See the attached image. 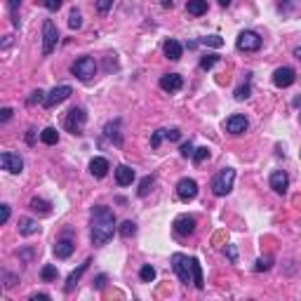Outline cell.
Listing matches in <instances>:
<instances>
[{
	"label": "cell",
	"instance_id": "32",
	"mask_svg": "<svg viewBox=\"0 0 301 301\" xmlns=\"http://www.w3.org/2000/svg\"><path fill=\"white\" fill-rule=\"evenodd\" d=\"M216 62H219V57L216 54H205L203 59H200V68H203V71H209V68L216 66Z\"/></svg>",
	"mask_w": 301,
	"mask_h": 301
},
{
	"label": "cell",
	"instance_id": "14",
	"mask_svg": "<svg viewBox=\"0 0 301 301\" xmlns=\"http://www.w3.org/2000/svg\"><path fill=\"white\" fill-rule=\"evenodd\" d=\"M270 188L276 190V193H280V196H285L289 188V177L283 172V170H276V172L270 174Z\"/></svg>",
	"mask_w": 301,
	"mask_h": 301
},
{
	"label": "cell",
	"instance_id": "40",
	"mask_svg": "<svg viewBox=\"0 0 301 301\" xmlns=\"http://www.w3.org/2000/svg\"><path fill=\"white\" fill-rule=\"evenodd\" d=\"M162 139H165V129H158V132H153V136H151V146L158 148L160 144H162Z\"/></svg>",
	"mask_w": 301,
	"mask_h": 301
},
{
	"label": "cell",
	"instance_id": "45",
	"mask_svg": "<svg viewBox=\"0 0 301 301\" xmlns=\"http://www.w3.org/2000/svg\"><path fill=\"white\" fill-rule=\"evenodd\" d=\"M10 118H12V108H3V111H0V120H3V123H7Z\"/></svg>",
	"mask_w": 301,
	"mask_h": 301
},
{
	"label": "cell",
	"instance_id": "30",
	"mask_svg": "<svg viewBox=\"0 0 301 301\" xmlns=\"http://www.w3.org/2000/svg\"><path fill=\"white\" fill-rule=\"evenodd\" d=\"M207 158H209V148L207 146H200V148H196V151H193V162H196V165L205 162Z\"/></svg>",
	"mask_w": 301,
	"mask_h": 301
},
{
	"label": "cell",
	"instance_id": "33",
	"mask_svg": "<svg viewBox=\"0 0 301 301\" xmlns=\"http://www.w3.org/2000/svg\"><path fill=\"white\" fill-rule=\"evenodd\" d=\"M19 5H21V0H7V10H10V14H12V24L14 26H19V14H17Z\"/></svg>",
	"mask_w": 301,
	"mask_h": 301
},
{
	"label": "cell",
	"instance_id": "1",
	"mask_svg": "<svg viewBox=\"0 0 301 301\" xmlns=\"http://www.w3.org/2000/svg\"><path fill=\"white\" fill-rule=\"evenodd\" d=\"M116 228H118L116 226V216H113L111 209L104 207V205L94 207V212H92V233H90L92 245H97V247L106 245V242L113 238Z\"/></svg>",
	"mask_w": 301,
	"mask_h": 301
},
{
	"label": "cell",
	"instance_id": "5",
	"mask_svg": "<svg viewBox=\"0 0 301 301\" xmlns=\"http://www.w3.org/2000/svg\"><path fill=\"white\" fill-rule=\"evenodd\" d=\"M172 268L177 273V278L181 280L184 285L193 283V273H190V259L184 257V254H172Z\"/></svg>",
	"mask_w": 301,
	"mask_h": 301
},
{
	"label": "cell",
	"instance_id": "17",
	"mask_svg": "<svg viewBox=\"0 0 301 301\" xmlns=\"http://www.w3.org/2000/svg\"><path fill=\"white\" fill-rule=\"evenodd\" d=\"M134 177L136 174L129 165H118L116 167V184L118 186H129L132 181H134Z\"/></svg>",
	"mask_w": 301,
	"mask_h": 301
},
{
	"label": "cell",
	"instance_id": "44",
	"mask_svg": "<svg viewBox=\"0 0 301 301\" xmlns=\"http://www.w3.org/2000/svg\"><path fill=\"white\" fill-rule=\"evenodd\" d=\"M226 257L231 259V264H238V250H235L233 245H228V247H226Z\"/></svg>",
	"mask_w": 301,
	"mask_h": 301
},
{
	"label": "cell",
	"instance_id": "13",
	"mask_svg": "<svg viewBox=\"0 0 301 301\" xmlns=\"http://www.w3.org/2000/svg\"><path fill=\"white\" fill-rule=\"evenodd\" d=\"M224 127H226L228 134H242V132H247L250 123H247V118H245V116H240V113H233L231 118H226Z\"/></svg>",
	"mask_w": 301,
	"mask_h": 301
},
{
	"label": "cell",
	"instance_id": "31",
	"mask_svg": "<svg viewBox=\"0 0 301 301\" xmlns=\"http://www.w3.org/2000/svg\"><path fill=\"white\" fill-rule=\"evenodd\" d=\"M151 186H153V177H144L142 184H139V190H136V196L139 198H146L148 190H151Z\"/></svg>",
	"mask_w": 301,
	"mask_h": 301
},
{
	"label": "cell",
	"instance_id": "35",
	"mask_svg": "<svg viewBox=\"0 0 301 301\" xmlns=\"http://www.w3.org/2000/svg\"><path fill=\"white\" fill-rule=\"evenodd\" d=\"M198 45H209V47H222V45H224V40H222L219 36H207V38H203V40H200Z\"/></svg>",
	"mask_w": 301,
	"mask_h": 301
},
{
	"label": "cell",
	"instance_id": "25",
	"mask_svg": "<svg viewBox=\"0 0 301 301\" xmlns=\"http://www.w3.org/2000/svg\"><path fill=\"white\" fill-rule=\"evenodd\" d=\"M29 207H31L33 212H38V214H49V212H52V203H47L43 198H33L31 203H29Z\"/></svg>",
	"mask_w": 301,
	"mask_h": 301
},
{
	"label": "cell",
	"instance_id": "3",
	"mask_svg": "<svg viewBox=\"0 0 301 301\" xmlns=\"http://www.w3.org/2000/svg\"><path fill=\"white\" fill-rule=\"evenodd\" d=\"M71 73L87 83V80H92L97 75V62H94L92 57H80L78 62L71 66Z\"/></svg>",
	"mask_w": 301,
	"mask_h": 301
},
{
	"label": "cell",
	"instance_id": "42",
	"mask_svg": "<svg viewBox=\"0 0 301 301\" xmlns=\"http://www.w3.org/2000/svg\"><path fill=\"white\" fill-rule=\"evenodd\" d=\"M165 139L167 142H179V139H181V132H179V129H165Z\"/></svg>",
	"mask_w": 301,
	"mask_h": 301
},
{
	"label": "cell",
	"instance_id": "51",
	"mask_svg": "<svg viewBox=\"0 0 301 301\" xmlns=\"http://www.w3.org/2000/svg\"><path fill=\"white\" fill-rule=\"evenodd\" d=\"M294 57H296V59H299V62H301V47H296V49H294Z\"/></svg>",
	"mask_w": 301,
	"mask_h": 301
},
{
	"label": "cell",
	"instance_id": "12",
	"mask_svg": "<svg viewBox=\"0 0 301 301\" xmlns=\"http://www.w3.org/2000/svg\"><path fill=\"white\" fill-rule=\"evenodd\" d=\"M0 165H3V170L10 174H21V170H24V160L19 158L17 153H3L0 155Z\"/></svg>",
	"mask_w": 301,
	"mask_h": 301
},
{
	"label": "cell",
	"instance_id": "20",
	"mask_svg": "<svg viewBox=\"0 0 301 301\" xmlns=\"http://www.w3.org/2000/svg\"><path fill=\"white\" fill-rule=\"evenodd\" d=\"M90 172H92V177L104 179L106 174H108V160L106 158H92V162H90Z\"/></svg>",
	"mask_w": 301,
	"mask_h": 301
},
{
	"label": "cell",
	"instance_id": "34",
	"mask_svg": "<svg viewBox=\"0 0 301 301\" xmlns=\"http://www.w3.org/2000/svg\"><path fill=\"white\" fill-rule=\"evenodd\" d=\"M40 278H43L45 283H49V280H57V266H43V270H40Z\"/></svg>",
	"mask_w": 301,
	"mask_h": 301
},
{
	"label": "cell",
	"instance_id": "11",
	"mask_svg": "<svg viewBox=\"0 0 301 301\" xmlns=\"http://www.w3.org/2000/svg\"><path fill=\"white\" fill-rule=\"evenodd\" d=\"M294 80H296V73H294V68H289V66H280V68H276V73H273V85L280 87V90L294 85Z\"/></svg>",
	"mask_w": 301,
	"mask_h": 301
},
{
	"label": "cell",
	"instance_id": "8",
	"mask_svg": "<svg viewBox=\"0 0 301 301\" xmlns=\"http://www.w3.org/2000/svg\"><path fill=\"white\" fill-rule=\"evenodd\" d=\"M235 47H238L240 52H257V49L261 47V38L254 31H242L238 36V40H235Z\"/></svg>",
	"mask_w": 301,
	"mask_h": 301
},
{
	"label": "cell",
	"instance_id": "19",
	"mask_svg": "<svg viewBox=\"0 0 301 301\" xmlns=\"http://www.w3.org/2000/svg\"><path fill=\"white\" fill-rule=\"evenodd\" d=\"M162 49H165V57L170 59V62H179V59H181V54H184V47H181V43H179V40H172V38L167 40Z\"/></svg>",
	"mask_w": 301,
	"mask_h": 301
},
{
	"label": "cell",
	"instance_id": "7",
	"mask_svg": "<svg viewBox=\"0 0 301 301\" xmlns=\"http://www.w3.org/2000/svg\"><path fill=\"white\" fill-rule=\"evenodd\" d=\"M198 196V181L196 179H179V184H177V198L181 200V203H190V200H196Z\"/></svg>",
	"mask_w": 301,
	"mask_h": 301
},
{
	"label": "cell",
	"instance_id": "36",
	"mask_svg": "<svg viewBox=\"0 0 301 301\" xmlns=\"http://www.w3.org/2000/svg\"><path fill=\"white\" fill-rule=\"evenodd\" d=\"M270 266H273V259H270V257H261V259H257V266H254V270H259V273H261V270H268Z\"/></svg>",
	"mask_w": 301,
	"mask_h": 301
},
{
	"label": "cell",
	"instance_id": "21",
	"mask_svg": "<svg viewBox=\"0 0 301 301\" xmlns=\"http://www.w3.org/2000/svg\"><path fill=\"white\" fill-rule=\"evenodd\" d=\"M38 231H40V226H38L36 219H29V216L19 219V233L21 235H36Z\"/></svg>",
	"mask_w": 301,
	"mask_h": 301
},
{
	"label": "cell",
	"instance_id": "2",
	"mask_svg": "<svg viewBox=\"0 0 301 301\" xmlns=\"http://www.w3.org/2000/svg\"><path fill=\"white\" fill-rule=\"evenodd\" d=\"M233 181H235V170L233 167H224L219 174H214V179H212V193L214 196H228L231 193V188H233Z\"/></svg>",
	"mask_w": 301,
	"mask_h": 301
},
{
	"label": "cell",
	"instance_id": "48",
	"mask_svg": "<svg viewBox=\"0 0 301 301\" xmlns=\"http://www.w3.org/2000/svg\"><path fill=\"white\" fill-rule=\"evenodd\" d=\"M26 142L31 144V146L36 144V129H29V134H26Z\"/></svg>",
	"mask_w": 301,
	"mask_h": 301
},
{
	"label": "cell",
	"instance_id": "22",
	"mask_svg": "<svg viewBox=\"0 0 301 301\" xmlns=\"http://www.w3.org/2000/svg\"><path fill=\"white\" fill-rule=\"evenodd\" d=\"M190 273H193V285L198 289L205 287V280H203V268H200V261L196 257H190Z\"/></svg>",
	"mask_w": 301,
	"mask_h": 301
},
{
	"label": "cell",
	"instance_id": "15",
	"mask_svg": "<svg viewBox=\"0 0 301 301\" xmlns=\"http://www.w3.org/2000/svg\"><path fill=\"white\" fill-rule=\"evenodd\" d=\"M184 85V78L179 73H167L160 78V90H165V92H179Z\"/></svg>",
	"mask_w": 301,
	"mask_h": 301
},
{
	"label": "cell",
	"instance_id": "37",
	"mask_svg": "<svg viewBox=\"0 0 301 301\" xmlns=\"http://www.w3.org/2000/svg\"><path fill=\"white\" fill-rule=\"evenodd\" d=\"M250 92H252V87H250V83H245V85H240L238 90H235V99H238V101H242V99L250 97Z\"/></svg>",
	"mask_w": 301,
	"mask_h": 301
},
{
	"label": "cell",
	"instance_id": "9",
	"mask_svg": "<svg viewBox=\"0 0 301 301\" xmlns=\"http://www.w3.org/2000/svg\"><path fill=\"white\" fill-rule=\"evenodd\" d=\"M196 226H198L196 216H190V214H181L174 219V233L181 235V238H188V235L196 233Z\"/></svg>",
	"mask_w": 301,
	"mask_h": 301
},
{
	"label": "cell",
	"instance_id": "4",
	"mask_svg": "<svg viewBox=\"0 0 301 301\" xmlns=\"http://www.w3.org/2000/svg\"><path fill=\"white\" fill-rule=\"evenodd\" d=\"M85 123H87V113L83 108H71L64 118V127L66 132L71 134H83V129H85Z\"/></svg>",
	"mask_w": 301,
	"mask_h": 301
},
{
	"label": "cell",
	"instance_id": "43",
	"mask_svg": "<svg viewBox=\"0 0 301 301\" xmlns=\"http://www.w3.org/2000/svg\"><path fill=\"white\" fill-rule=\"evenodd\" d=\"M193 151H196V148H193V144L190 142L181 144V155H184V158H193Z\"/></svg>",
	"mask_w": 301,
	"mask_h": 301
},
{
	"label": "cell",
	"instance_id": "23",
	"mask_svg": "<svg viewBox=\"0 0 301 301\" xmlns=\"http://www.w3.org/2000/svg\"><path fill=\"white\" fill-rule=\"evenodd\" d=\"M118 127H120V120H116V123H108L104 127V136H108V139H111L116 146H120V144H123V136H120Z\"/></svg>",
	"mask_w": 301,
	"mask_h": 301
},
{
	"label": "cell",
	"instance_id": "27",
	"mask_svg": "<svg viewBox=\"0 0 301 301\" xmlns=\"http://www.w3.org/2000/svg\"><path fill=\"white\" fill-rule=\"evenodd\" d=\"M139 278H142V283H153V280H155V268L151 264L142 266V270H139Z\"/></svg>",
	"mask_w": 301,
	"mask_h": 301
},
{
	"label": "cell",
	"instance_id": "6",
	"mask_svg": "<svg viewBox=\"0 0 301 301\" xmlns=\"http://www.w3.org/2000/svg\"><path fill=\"white\" fill-rule=\"evenodd\" d=\"M57 43H59V31L52 21H45L43 24V57H49L57 49Z\"/></svg>",
	"mask_w": 301,
	"mask_h": 301
},
{
	"label": "cell",
	"instance_id": "29",
	"mask_svg": "<svg viewBox=\"0 0 301 301\" xmlns=\"http://www.w3.org/2000/svg\"><path fill=\"white\" fill-rule=\"evenodd\" d=\"M68 26H71L73 31H78L80 26H83V14H80L78 10H71V14H68Z\"/></svg>",
	"mask_w": 301,
	"mask_h": 301
},
{
	"label": "cell",
	"instance_id": "26",
	"mask_svg": "<svg viewBox=\"0 0 301 301\" xmlns=\"http://www.w3.org/2000/svg\"><path fill=\"white\" fill-rule=\"evenodd\" d=\"M40 142L47 144V146H54V144L59 142V132H57V127H45L43 132H40Z\"/></svg>",
	"mask_w": 301,
	"mask_h": 301
},
{
	"label": "cell",
	"instance_id": "18",
	"mask_svg": "<svg viewBox=\"0 0 301 301\" xmlns=\"http://www.w3.org/2000/svg\"><path fill=\"white\" fill-rule=\"evenodd\" d=\"M75 245H73V240L71 238H62V240H57V245H54V257L57 259H68L71 254H73Z\"/></svg>",
	"mask_w": 301,
	"mask_h": 301
},
{
	"label": "cell",
	"instance_id": "38",
	"mask_svg": "<svg viewBox=\"0 0 301 301\" xmlns=\"http://www.w3.org/2000/svg\"><path fill=\"white\" fill-rule=\"evenodd\" d=\"M45 99H47V97H45L43 90H36V92L29 97V104H45Z\"/></svg>",
	"mask_w": 301,
	"mask_h": 301
},
{
	"label": "cell",
	"instance_id": "50",
	"mask_svg": "<svg viewBox=\"0 0 301 301\" xmlns=\"http://www.w3.org/2000/svg\"><path fill=\"white\" fill-rule=\"evenodd\" d=\"M174 5V0H162V7H172Z\"/></svg>",
	"mask_w": 301,
	"mask_h": 301
},
{
	"label": "cell",
	"instance_id": "41",
	"mask_svg": "<svg viewBox=\"0 0 301 301\" xmlns=\"http://www.w3.org/2000/svg\"><path fill=\"white\" fill-rule=\"evenodd\" d=\"M113 7V0H97V10H99V14H106L108 10Z\"/></svg>",
	"mask_w": 301,
	"mask_h": 301
},
{
	"label": "cell",
	"instance_id": "46",
	"mask_svg": "<svg viewBox=\"0 0 301 301\" xmlns=\"http://www.w3.org/2000/svg\"><path fill=\"white\" fill-rule=\"evenodd\" d=\"M104 285H106V276L101 273V276H97V280H94V287H97V289H104Z\"/></svg>",
	"mask_w": 301,
	"mask_h": 301
},
{
	"label": "cell",
	"instance_id": "24",
	"mask_svg": "<svg viewBox=\"0 0 301 301\" xmlns=\"http://www.w3.org/2000/svg\"><path fill=\"white\" fill-rule=\"evenodd\" d=\"M186 12L193 14V17L205 14L207 12V0H188V3H186Z\"/></svg>",
	"mask_w": 301,
	"mask_h": 301
},
{
	"label": "cell",
	"instance_id": "47",
	"mask_svg": "<svg viewBox=\"0 0 301 301\" xmlns=\"http://www.w3.org/2000/svg\"><path fill=\"white\" fill-rule=\"evenodd\" d=\"M10 219V205H3V216H0V224H7Z\"/></svg>",
	"mask_w": 301,
	"mask_h": 301
},
{
	"label": "cell",
	"instance_id": "16",
	"mask_svg": "<svg viewBox=\"0 0 301 301\" xmlns=\"http://www.w3.org/2000/svg\"><path fill=\"white\" fill-rule=\"evenodd\" d=\"M90 264H92V261L87 259L85 264H80L78 268H75L73 273H71V276L66 278V285H64V292H66V294H68V292H73V289H75V285H78V280H80V278H83V273H85V270L90 268Z\"/></svg>",
	"mask_w": 301,
	"mask_h": 301
},
{
	"label": "cell",
	"instance_id": "49",
	"mask_svg": "<svg viewBox=\"0 0 301 301\" xmlns=\"http://www.w3.org/2000/svg\"><path fill=\"white\" fill-rule=\"evenodd\" d=\"M49 299V294H33L31 296V301H47Z\"/></svg>",
	"mask_w": 301,
	"mask_h": 301
},
{
	"label": "cell",
	"instance_id": "53",
	"mask_svg": "<svg viewBox=\"0 0 301 301\" xmlns=\"http://www.w3.org/2000/svg\"><path fill=\"white\" fill-rule=\"evenodd\" d=\"M294 106H301V97H296V99H294Z\"/></svg>",
	"mask_w": 301,
	"mask_h": 301
},
{
	"label": "cell",
	"instance_id": "10",
	"mask_svg": "<svg viewBox=\"0 0 301 301\" xmlns=\"http://www.w3.org/2000/svg\"><path fill=\"white\" fill-rule=\"evenodd\" d=\"M71 94H73V90H71L68 85H59V87H54V90L47 94V99H45L43 106H45V108H54V106H59L62 101H66Z\"/></svg>",
	"mask_w": 301,
	"mask_h": 301
},
{
	"label": "cell",
	"instance_id": "39",
	"mask_svg": "<svg viewBox=\"0 0 301 301\" xmlns=\"http://www.w3.org/2000/svg\"><path fill=\"white\" fill-rule=\"evenodd\" d=\"M43 5H45V10H49V12H57V10L64 5V0H43Z\"/></svg>",
	"mask_w": 301,
	"mask_h": 301
},
{
	"label": "cell",
	"instance_id": "28",
	"mask_svg": "<svg viewBox=\"0 0 301 301\" xmlns=\"http://www.w3.org/2000/svg\"><path fill=\"white\" fill-rule=\"evenodd\" d=\"M118 233L123 235V238H132V235L136 233V224L134 222H123L120 228H118Z\"/></svg>",
	"mask_w": 301,
	"mask_h": 301
},
{
	"label": "cell",
	"instance_id": "52",
	"mask_svg": "<svg viewBox=\"0 0 301 301\" xmlns=\"http://www.w3.org/2000/svg\"><path fill=\"white\" fill-rule=\"evenodd\" d=\"M219 3H222V7H228L231 3H233V0H219Z\"/></svg>",
	"mask_w": 301,
	"mask_h": 301
}]
</instances>
